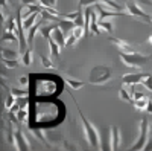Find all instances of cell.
<instances>
[{
    "mask_svg": "<svg viewBox=\"0 0 152 151\" xmlns=\"http://www.w3.org/2000/svg\"><path fill=\"white\" fill-rule=\"evenodd\" d=\"M73 102L76 104V108H78V113H79V118H81V124H82V130H84V137L87 144L93 147V148H100V131L97 127H94V125L91 124V121H88L85 118V115L82 113L79 104L76 102V99L73 98Z\"/></svg>",
    "mask_w": 152,
    "mask_h": 151,
    "instance_id": "cell-1",
    "label": "cell"
},
{
    "mask_svg": "<svg viewBox=\"0 0 152 151\" xmlns=\"http://www.w3.org/2000/svg\"><path fill=\"white\" fill-rule=\"evenodd\" d=\"M113 80V69L108 66H94L88 75V82L93 85H104Z\"/></svg>",
    "mask_w": 152,
    "mask_h": 151,
    "instance_id": "cell-2",
    "label": "cell"
},
{
    "mask_svg": "<svg viewBox=\"0 0 152 151\" xmlns=\"http://www.w3.org/2000/svg\"><path fill=\"white\" fill-rule=\"evenodd\" d=\"M119 57H120V60L125 66L134 67V69H140L149 60H152V55H143L140 52H135V50H131V52H120Z\"/></svg>",
    "mask_w": 152,
    "mask_h": 151,
    "instance_id": "cell-3",
    "label": "cell"
},
{
    "mask_svg": "<svg viewBox=\"0 0 152 151\" xmlns=\"http://www.w3.org/2000/svg\"><path fill=\"white\" fill-rule=\"evenodd\" d=\"M148 139H149V121L146 118H143L140 121V134H138V139L131 147V150L143 151L145 147H146V144H148Z\"/></svg>",
    "mask_w": 152,
    "mask_h": 151,
    "instance_id": "cell-4",
    "label": "cell"
},
{
    "mask_svg": "<svg viewBox=\"0 0 152 151\" xmlns=\"http://www.w3.org/2000/svg\"><path fill=\"white\" fill-rule=\"evenodd\" d=\"M125 6H126V11L129 12V15H132V17H138V18L145 20L146 23H152L151 15L148 14L146 11H143L140 6H138V5H137V2H132V0H126Z\"/></svg>",
    "mask_w": 152,
    "mask_h": 151,
    "instance_id": "cell-5",
    "label": "cell"
},
{
    "mask_svg": "<svg viewBox=\"0 0 152 151\" xmlns=\"http://www.w3.org/2000/svg\"><path fill=\"white\" fill-rule=\"evenodd\" d=\"M15 134V144H14V148L18 150V151H29L31 150V141L28 139V136L24 134L20 128H17L14 131Z\"/></svg>",
    "mask_w": 152,
    "mask_h": 151,
    "instance_id": "cell-6",
    "label": "cell"
},
{
    "mask_svg": "<svg viewBox=\"0 0 152 151\" xmlns=\"http://www.w3.org/2000/svg\"><path fill=\"white\" fill-rule=\"evenodd\" d=\"M148 73H126L122 77V82L125 85H137V84H142V81L145 80Z\"/></svg>",
    "mask_w": 152,
    "mask_h": 151,
    "instance_id": "cell-7",
    "label": "cell"
},
{
    "mask_svg": "<svg viewBox=\"0 0 152 151\" xmlns=\"http://www.w3.org/2000/svg\"><path fill=\"white\" fill-rule=\"evenodd\" d=\"M108 41L113 43L114 46H116L120 52H131V50H134V46L129 44L126 40H122V38H117V37H108Z\"/></svg>",
    "mask_w": 152,
    "mask_h": 151,
    "instance_id": "cell-8",
    "label": "cell"
},
{
    "mask_svg": "<svg viewBox=\"0 0 152 151\" xmlns=\"http://www.w3.org/2000/svg\"><path fill=\"white\" fill-rule=\"evenodd\" d=\"M122 145V133L117 125L111 127V151H117Z\"/></svg>",
    "mask_w": 152,
    "mask_h": 151,
    "instance_id": "cell-9",
    "label": "cell"
},
{
    "mask_svg": "<svg viewBox=\"0 0 152 151\" xmlns=\"http://www.w3.org/2000/svg\"><path fill=\"white\" fill-rule=\"evenodd\" d=\"M59 26V23H55V21H52V23H47V24H41V28H40V34L44 40H49L50 37H52V32L55 31V28H58Z\"/></svg>",
    "mask_w": 152,
    "mask_h": 151,
    "instance_id": "cell-10",
    "label": "cell"
},
{
    "mask_svg": "<svg viewBox=\"0 0 152 151\" xmlns=\"http://www.w3.org/2000/svg\"><path fill=\"white\" fill-rule=\"evenodd\" d=\"M100 150L108 151L111 150V128H105L104 133H100Z\"/></svg>",
    "mask_w": 152,
    "mask_h": 151,
    "instance_id": "cell-11",
    "label": "cell"
},
{
    "mask_svg": "<svg viewBox=\"0 0 152 151\" xmlns=\"http://www.w3.org/2000/svg\"><path fill=\"white\" fill-rule=\"evenodd\" d=\"M52 38H53L61 47H66V38H67V35H66V32L62 31L59 26L55 28V31L52 32Z\"/></svg>",
    "mask_w": 152,
    "mask_h": 151,
    "instance_id": "cell-12",
    "label": "cell"
},
{
    "mask_svg": "<svg viewBox=\"0 0 152 151\" xmlns=\"http://www.w3.org/2000/svg\"><path fill=\"white\" fill-rule=\"evenodd\" d=\"M41 23H44V20L41 18L38 23H35L34 26L28 31V44H29V47H32L34 46V40H35V35H37V32H40V28H41Z\"/></svg>",
    "mask_w": 152,
    "mask_h": 151,
    "instance_id": "cell-13",
    "label": "cell"
},
{
    "mask_svg": "<svg viewBox=\"0 0 152 151\" xmlns=\"http://www.w3.org/2000/svg\"><path fill=\"white\" fill-rule=\"evenodd\" d=\"M47 41H49V47H50V57H52V58H59V55H61V46L52 38V37H50Z\"/></svg>",
    "mask_w": 152,
    "mask_h": 151,
    "instance_id": "cell-14",
    "label": "cell"
},
{
    "mask_svg": "<svg viewBox=\"0 0 152 151\" xmlns=\"http://www.w3.org/2000/svg\"><path fill=\"white\" fill-rule=\"evenodd\" d=\"M148 104H149V98H146V96L137 98V99H134V101H132L134 108H135V110H138V111L146 110V108H148Z\"/></svg>",
    "mask_w": 152,
    "mask_h": 151,
    "instance_id": "cell-15",
    "label": "cell"
},
{
    "mask_svg": "<svg viewBox=\"0 0 152 151\" xmlns=\"http://www.w3.org/2000/svg\"><path fill=\"white\" fill-rule=\"evenodd\" d=\"M2 41H14V43H20V38H18V34H17V32H12V31L5 29V32H3V35H2Z\"/></svg>",
    "mask_w": 152,
    "mask_h": 151,
    "instance_id": "cell-16",
    "label": "cell"
},
{
    "mask_svg": "<svg viewBox=\"0 0 152 151\" xmlns=\"http://www.w3.org/2000/svg\"><path fill=\"white\" fill-rule=\"evenodd\" d=\"M32 54H34L32 47H28V49L21 54V64H23V66H31V64H32Z\"/></svg>",
    "mask_w": 152,
    "mask_h": 151,
    "instance_id": "cell-17",
    "label": "cell"
},
{
    "mask_svg": "<svg viewBox=\"0 0 152 151\" xmlns=\"http://www.w3.org/2000/svg\"><path fill=\"white\" fill-rule=\"evenodd\" d=\"M59 28L64 31L66 34H69V32H72V29L75 28V21H72V20H67V18H59Z\"/></svg>",
    "mask_w": 152,
    "mask_h": 151,
    "instance_id": "cell-18",
    "label": "cell"
},
{
    "mask_svg": "<svg viewBox=\"0 0 152 151\" xmlns=\"http://www.w3.org/2000/svg\"><path fill=\"white\" fill-rule=\"evenodd\" d=\"M20 54L17 50H12L8 47H2V58H8V60H18Z\"/></svg>",
    "mask_w": 152,
    "mask_h": 151,
    "instance_id": "cell-19",
    "label": "cell"
},
{
    "mask_svg": "<svg viewBox=\"0 0 152 151\" xmlns=\"http://www.w3.org/2000/svg\"><path fill=\"white\" fill-rule=\"evenodd\" d=\"M64 81H66V82H67V84L72 87L73 90H81L82 87L85 85V82H84V81H79V80H73V78H69V77H66V78H64Z\"/></svg>",
    "mask_w": 152,
    "mask_h": 151,
    "instance_id": "cell-20",
    "label": "cell"
},
{
    "mask_svg": "<svg viewBox=\"0 0 152 151\" xmlns=\"http://www.w3.org/2000/svg\"><path fill=\"white\" fill-rule=\"evenodd\" d=\"M38 15H41V12H34V14H32V15H29L26 20H23V21H24V29L29 31V29L34 26V24H35V21H37Z\"/></svg>",
    "mask_w": 152,
    "mask_h": 151,
    "instance_id": "cell-21",
    "label": "cell"
},
{
    "mask_svg": "<svg viewBox=\"0 0 152 151\" xmlns=\"http://www.w3.org/2000/svg\"><path fill=\"white\" fill-rule=\"evenodd\" d=\"M6 29L8 31H12V32H17L18 31V28H17V17L15 15L8 17V20H6Z\"/></svg>",
    "mask_w": 152,
    "mask_h": 151,
    "instance_id": "cell-22",
    "label": "cell"
},
{
    "mask_svg": "<svg viewBox=\"0 0 152 151\" xmlns=\"http://www.w3.org/2000/svg\"><path fill=\"white\" fill-rule=\"evenodd\" d=\"M99 26H100V29H102V31L110 32V34L114 31V26H113V21L111 20H99Z\"/></svg>",
    "mask_w": 152,
    "mask_h": 151,
    "instance_id": "cell-23",
    "label": "cell"
},
{
    "mask_svg": "<svg viewBox=\"0 0 152 151\" xmlns=\"http://www.w3.org/2000/svg\"><path fill=\"white\" fill-rule=\"evenodd\" d=\"M97 2H100V3H104V5H107L110 9H116V11H122V5L120 3H117L116 0H97Z\"/></svg>",
    "mask_w": 152,
    "mask_h": 151,
    "instance_id": "cell-24",
    "label": "cell"
},
{
    "mask_svg": "<svg viewBox=\"0 0 152 151\" xmlns=\"http://www.w3.org/2000/svg\"><path fill=\"white\" fill-rule=\"evenodd\" d=\"M79 11H81V6L76 11H73V12H61V18H67V20L75 21L76 18H78V15H79Z\"/></svg>",
    "mask_w": 152,
    "mask_h": 151,
    "instance_id": "cell-25",
    "label": "cell"
},
{
    "mask_svg": "<svg viewBox=\"0 0 152 151\" xmlns=\"http://www.w3.org/2000/svg\"><path fill=\"white\" fill-rule=\"evenodd\" d=\"M9 92L14 95V96H17V98H28L29 96V90H26V89H15V87H12V89H9Z\"/></svg>",
    "mask_w": 152,
    "mask_h": 151,
    "instance_id": "cell-26",
    "label": "cell"
},
{
    "mask_svg": "<svg viewBox=\"0 0 152 151\" xmlns=\"http://www.w3.org/2000/svg\"><path fill=\"white\" fill-rule=\"evenodd\" d=\"M119 98L122 99V101H126V102H131L132 104V93H129L126 89H120L119 90Z\"/></svg>",
    "mask_w": 152,
    "mask_h": 151,
    "instance_id": "cell-27",
    "label": "cell"
},
{
    "mask_svg": "<svg viewBox=\"0 0 152 151\" xmlns=\"http://www.w3.org/2000/svg\"><path fill=\"white\" fill-rule=\"evenodd\" d=\"M52 57H46V55H40V60H41V63H43V66L46 67V69H55L56 66L53 64V61L50 60Z\"/></svg>",
    "mask_w": 152,
    "mask_h": 151,
    "instance_id": "cell-28",
    "label": "cell"
},
{
    "mask_svg": "<svg viewBox=\"0 0 152 151\" xmlns=\"http://www.w3.org/2000/svg\"><path fill=\"white\" fill-rule=\"evenodd\" d=\"M2 63H3V66L8 67V69H15L20 64L18 60H8V58H2Z\"/></svg>",
    "mask_w": 152,
    "mask_h": 151,
    "instance_id": "cell-29",
    "label": "cell"
},
{
    "mask_svg": "<svg viewBox=\"0 0 152 151\" xmlns=\"http://www.w3.org/2000/svg\"><path fill=\"white\" fill-rule=\"evenodd\" d=\"M41 18H43V20H49V21H56L59 17H56V15H53V14H50V12L44 8V9L41 11Z\"/></svg>",
    "mask_w": 152,
    "mask_h": 151,
    "instance_id": "cell-30",
    "label": "cell"
},
{
    "mask_svg": "<svg viewBox=\"0 0 152 151\" xmlns=\"http://www.w3.org/2000/svg\"><path fill=\"white\" fill-rule=\"evenodd\" d=\"M76 43H78V37L73 35V34L70 32V35H67V38H66V47H72V46H75Z\"/></svg>",
    "mask_w": 152,
    "mask_h": 151,
    "instance_id": "cell-31",
    "label": "cell"
},
{
    "mask_svg": "<svg viewBox=\"0 0 152 151\" xmlns=\"http://www.w3.org/2000/svg\"><path fill=\"white\" fill-rule=\"evenodd\" d=\"M15 98H17V96H14V95L9 92V95L6 96V101H5V107H6L8 110H11V107L15 104Z\"/></svg>",
    "mask_w": 152,
    "mask_h": 151,
    "instance_id": "cell-32",
    "label": "cell"
},
{
    "mask_svg": "<svg viewBox=\"0 0 152 151\" xmlns=\"http://www.w3.org/2000/svg\"><path fill=\"white\" fill-rule=\"evenodd\" d=\"M142 84L146 87L148 90H151V92H152V75H146L145 80L142 81Z\"/></svg>",
    "mask_w": 152,
    "mask_h": 151,
    "instance_id": "cell-33",
    "label": "cell"
},
{
    "mask_svg": "<svg viewBox=\"0 0 152 151\" xmlns=\"http://www.w3.org/2000/svg\"><path fill=\"white\" fill-rule=\"evenodd\" d=\"M40 5L43 8H55L56 6V0H40Z\"/></svg>",
    "mask_w": 152,
    "mask_h": 151,
    "instance_id": "cell-34",
    "label": "cell"
},
{
    "mask_svg": "<svg viewBox=\"0 0 152 151\" xmlns=\"http://www.w3.org/2000/svg\"><path fill=\"white\" fill-rule=\"evenodd\" d=\"M97 3V0H79V6H93Z\"/></svg>",
    "mask_w": 152,
    "mask_h": 151,
    "instance_id": "cell-35",
    "label": "cell"
},
{
    "mask_svg": "<svg viewBox=\"0 0 152 151\" xmlns=\"http://www.w3.org/2000/svg\"><path fill=\"white\" fill-rule=\"evenodd\" d=\"M21 3L24 6H34V5H40V0H21Z\"/></svg>",
    "mask_w": 152,
    "mask_h": 151,
    "instance_id": "cell-36",
    "label": "cell"
},
{
    "mask_svg": "<svg viewBox=\"0 0 152 151\" xmlns=\"http://www.w3.org/2000/svg\"><path fill=\"white\" fill-rule=\"evenodd\" d=\"M17 116H18V121H23L24 118H26V108H20L18 111H17Z\"/></svg>",
    "mask_w": 152,
    "mask_h": 151,
    "instance_id": "cell-37",
    "label": "cell"
},
{
    "mask_svg": "<svg viewBox=\"0 0 152 151\" xmlns=\"http://www.w3.org/2000/svg\"><path fill=\"white\" fill-rule=\"evenodd\" d=\"M18 81H20V84H23V85H28V84H29V75L20 77V78H18Z\"/></svg>",
    "mask_w": 152,
    "mask_h": 151,
    "instance_id": "cell-38",
    "label": "cell"
},
{
    "mask_svg": "<svg viewBox=\"0 0 152 151\" xmlns=\"http://www.w3.org/2000/svg\"><path fill=\"white\" fill-rule=\"evenodd\" d=\"M145 151H152V137H149V139H148V144L145 147Z\"/></svg>",
    "mask_w": 152,
    "mask_h": 151,
    "instance_id": "cell-39",
    "label": "cell"
},
{
    "mask_svg": "<svg viewBox=\"0 0 152 151\" xmlns=\"http://www.w3.org/2000/svg\"><path fill=\"white\" fill-rule=\"evenodd\" d=\"M146 111L149 113V115H152V99H149V104H148V108H146Z\"/></svg>",
    "mask_w": 152,
    "mask_h": 151,
    "instance_id": "cell-40",
    "label": "cell"
},
{
    "mask_svg": "<svg viewBox=\"0 0 152 151\" xmlns=\"http://www.w3.org/2000/svg\"><path fill=\"white\" fill-rule=\"evenodd\" d=\"M137 2H142V3H146V5L152 6V0H137Z\"/></svg>",
    "mask_w": 152,
    "mask_h": 151,
    "instance_id": "cell-41",
    "label": "cell"
},
{
    "mask_svg": "<svg viewBox=\"0 0 152 151\" xmlns=\"http://www.w3.org/2000/svg\"><path fill=\"white\" fill-rule=\"evenodd\" d=\"M148 43H149V44H152V35H151L149 38H148Z\"/></svg>",
    "mask_w": 152,
    "mask_h": 151,
    "instance_id": "cell-42",
    "label": "cell"
},
{
    "mask_svg": "<svg viewBox=\"0 0 152 151\" xmlns=\"http://www.w3.org/2000/svg\"><path fill=\"white\" fill-rule=\"evenodd\" d=\"M151 18H152V15H151Z\"/></svg>",
    "mask_w": 152,
    "mask_h": 151,
    "instance_id": "cell-43",
    "label": "cell"
}]
</instances>
